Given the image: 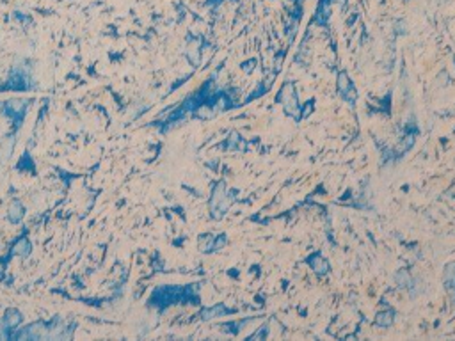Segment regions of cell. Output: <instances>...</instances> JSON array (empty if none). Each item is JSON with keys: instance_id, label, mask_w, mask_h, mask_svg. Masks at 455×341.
I'll use <instances>...</instances> for the list:
<instances>
[{"instance_id": "3", "label": "cell", "mask_w": 455, "mask_h": 341, "mask_svg": "<svg viewBox=\"0 0 455 341\" xmlns=\"http://www.w3.org/2000/svg\"><path fill=\"white\" fill-rule=\"evenodd\" d=\"M338 88H340V91H342V93H345V91H352V88H350V80L347 78L345 73H342V75H340V78H338Z\"/></svg>"}, {"instance_id": "2", "label": "cell", "mask_w": 455, "mask_h": 341, "mask_svg": "<svg viewBox=\"0 0 455 341\" xmlns=\"http://www.w3.org/2000/svg\"><path fill=\"white\" fill-rule=\"evenodd\" d=\"M310 265L315 269V272L318 274H325L329 270V265L325 263V260L322 256H313V260H310Z\"/></svg>"}, {"instance_id": "5", "label": "cell", "mask_w": 455, "mask_h": 341, "mask_svg": "<svg viewBox=\"0 0 455 341\" xmlns=\"http://www.w3.org/2000/svg\"><path fill=\"white\" fill-rule=\"evenodd\" d=\"M226 309L222 306H215L214 309H208V311H203V318H212V316H219L221 313H224Z\"/></svg>"}, {"instance_id": "1", "label": "cell", "mask_w": 455, "mask_h": 341, "mask_svg": "<svg viewBox=\"0 0 455 341\" xmlns=\"http://www.w3.org/2000/svg\"><path fill=\"white\" fill-rule=\"evenodd\" d=\"M281 100H283L284 103V110H286L288 114H292V116H297V100H295V95H294V89L290 88V86H284V89L281 91Z\"/></svg>"}, {"instance_id": "6", "label": "cell", "mask_w": 455, "mask_h": 341, "mask_svg": "<svg viewBox=\"0 0 455 341\" xmlns=\"http://www.w3.org/2000/svg\"><path fill=\"white\" fill-rule=\"evenodd\" d=\"M333 2H336V4H340V6H342L343 2H345V0H333Z\"/></svg>"}, {"instance_id": "4", "label": "cell", "mask_w": 455, "mask_h": 341, "mask_svg": "<svg viewBox=\"0 0 455 341\" xmlns=\"http://www.w3.org/2000/svg\"><path fill=\"white\" fill-rule=\"evenodd\" d=\"M375 322H377L379 325L388 327V325H391V322H393V315H391V313H383L381 316H377Z\"/></svg>"}]
</instances>
